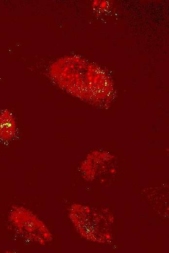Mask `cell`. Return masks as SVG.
<instances>
[{
    "label": "cell",
    "instance_id": "obj_1",
    "mask_svg": "<svg viewBox=\"0 0 169 253\" xmlns=\"http://www.w3.org/2000/svg\"><path fill=\"white\" fill-rule=\"evenodd\" d=\"M13 212L14 224L25 239L40 245L51 240L49 229L33 212L25 207H18Z\"/></svg>",
    "mask_w": 169,
    "mask_h": 253
},
{
    "label": "cell",
    "instance_id": "obj_2",
    "mask_svg": "<svg viewBox=\"0 0 169 253\" xmlns=\"http://www.w3.org/2000/svg\"><path fill=\"white\" fill-rule=\"evenodd\" d=\"M105 5V3L104 2H103L101 3V6L102 7H104Z\"/></svg>",
    "mask_w": 169,
    "mask_h": 253
}]
</instances>
